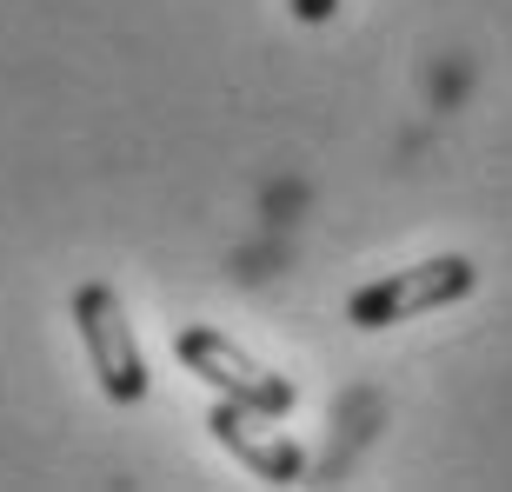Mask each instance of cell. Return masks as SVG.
I'll list each match as a JSON object with an SVG mask.
<instances>
[{
    "label": "cell",
    "instance_id": "1",
    "mask_svg": "<svg viewBox=\"0 0 512 492\" xmlns=\"http://www.w3.org/2000/svg\"><path fill=\"white\" fill-rule=\"evenodd\" d=\"M466 293H479V260L473 253H433V260H419V266H393L380 280L353 286L346 320L360 326V333H386V326H406L419 313L459 306Z\"/></svg>",
    "mask_w": 512,
    "mask_h": 492
},
{
    "label": "cell",
    "instance_id": "2",
    "mask_svg": "<svg viewBox=\"0 0 512 492\" xmlns=\"http://www.w3.org/2000/svg\"><path fill=\"white\" fill-rule=\"evenodd\" d=\"M74 326H80V346H87V366H94L100 393L114 406H140L153 393V373H147V353H140V333H133L127 306L107 280H80L74 286Z\"/></svg>",
    "mask_w": 512,
    "mask_h": 492
},
{
    "label": "cell",
    "instance_id": "3",
    "mask_svg": "<svg viewBox=\"0 0 512 492\" xmlns=\"http://www.w3.org/2000/svg\"><path fill=\"white\" fill-rule=\"evenodd\" d=\"M173 353H180L187 373L207 379L213 399H233V406H253V413H273V419H286L300 406V386L286 373H273L266 360H253L247 346L233 340V333H220V326H180Z\"/></svg>",
    "mask_w": 512,
    "mask_h": 492
},
{
    "label": "cell",
    "instance_id": "4",
    "mask_svg": "<svg viewBox=\"0 0 512 492\" xmlns=\"http://www.w3.org/2000/svg\"><path fill=\"white\" fill-rule=\"evenodd\" d=\"M207 433L220 439L253 479H266V486H293V479H306V446H300V439H286L273 413H253V406L213 399V406H207Z\"/></svg>",
    "mask_w": 512,
    "mask_h": 492
},
{
    "label": "cell",
    "instance_id": "5",
    "mask_svg": "<svg viewBox=\"0 0 512 492\" xmlns=\"http://www.w3.org/2000/svg\"><path fill=\"white\" fill-rule=\"evenodd\" d=\"M286 7H293V20H300V27H326V20L340 14V0H286Z\"/></svg>",
    "mask_w": 512,
    "mask_h": 492
}]
</instances>
